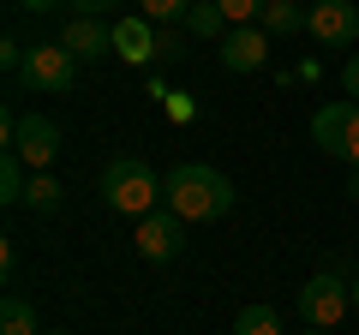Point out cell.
<instances>
[{
	"label": "cell",
	"instance_id": "obj_1",
	"mask_svg": "<svg viewBox=\"0 0 359 335\" xmlns=\"http://www.w3.org/2000/svg\"><path fill=\"white\" fill-rule=\"evenodd\" d=\"M162 210H174L180 221H222L233 210V186L210 162H180L162 180Z\"/></svg>",
	"mask_w": 359,
	"mask_h": 335
},
{
	"label": "cell",
	"instance_id": "obj_2",
	"mask_svg": "<svg viewBox=\"0 0 359 335\" xmlns=\"http://www.w3.org/2000/svg\"><path fill=\"white\" fill-rule=\"evenodd\" d=\"M96 192H102V204L114 210V216H156L162 210V180H156V168L144 162V156H114V162L102 168V180H96Z\"/></svg>",
	"mask_w": 359,
	"mask_h": 335
},
{
	"label": "cell",
	"instance_id": "obj_3",
	"mask_svg": "<svg viewBox=\"0 0 359 335\" xmlns=\"http://www.w3.org/2000/svg\"><path fill=\"white\" fill-rule=\"evenodd\" d=\"M0 138H6V150H13L30 174H48L54 156H60V126H54L48 114H18V108H6V114H0Z\"/></svg>",
	"mask_w": 359,
	"mask_h": 335
},
{
	"label": "cell",
	"instance_id": "obj_4",
	"mask_svg": "<svg viewBox=\"0 0 359 335\" xmlns=\"http://www.w3.org/2000/svg\"><path fill=\"white\" fill-rule=\"evenodd\" d=\"M18 84L36 96H72L78 90V54L66 48L60 36L54 42H36V48L25 54V66H18Z\"/></svg>",
	"mask_w": 359,
	"mask_h": 335
},
{
	"label": "cell",
	"instance_id": "obj_5",
	"mask_svg": "<svg viewBox=\"0 0 359 335\" xmlns=\"http://www.w3.org/2000/svg\"><path fill=\"white\" fill-rule=\"evenodd\" d=\"M347 311H353V287H347L335 270H318L306 287H299V317H306V329H335Z\"/></svg>",
	"mask_w": 359,
	"mask_h": 335
},
{
	"label": "cell",
	"instance_id": "obj_6",
	"mask_svg": "<svg viewBox=\"0 0 359 335\" xmlns=\"http://www.w3.org/2000/svg\"><path fill=\"white\" fill-rule=\"evenodd\" d=\"M132 245H138L144 264H174L180 245H186V221H180L174 210H156V216L132 221Z\"/></svg>",
	"mask_w": 359,
	"mask_h": 335
},
{
	"label": "cell",
	"instance_id": "obj_7",
	"mask_svg": "<svg viewBox=\"0 0 359 335\" xmlns=\"http://www.w3.org/2000/svg\"><path fill=\"white\" fill-rule=\"evenodd\" d=\"M306 36L323 48H347L359 42V6L353 0H311L306 6Z\"/></svg>",
	"mask_w": 359,
	"mask_h": 335
},
{
	"label": "cell",
	"instance_id": "obj_8",
	"mask_svg": "<svg viewBox=\"0 0 359 335\" xmlns=\"http://www.w3.org/2000/svg\"><path fill=\"white\" fill-rule=\"evenodd\" d=\"M264 60H269V30L264 25H233L222 36V66L228 72H264Z\"/></svg>",
	"mask_w": 359,
	"mask_h": 335
},
{
	"label": "cell",
	"instance_id": "obj_9",
	"mask_svg": "<svg viewBox=\"0 0 359 335\" xmlns=\"http://www.w3.org/2000/svg\"><path fill=\"white\" fill-rule=\"evenodd\" d=\"M156 42H162V25H150L144 13H126L114 25V54L126 66H156Z\"/></svg>",
	"mask_w": 359,
	"mask_h": 335
},
{
	"label": "cell",
	"instance_id": "obj_10",
	"mask_svg": "<svg viewBox=\"0 0 359 335\" xmlns=\"http://www.w3.org/2000/svg\"><path fill=\"white\" fill-rule=\"evenodd\" d=\"M60 42L78 54V60H108V54H114V30H108L102 18H66Z\"/></svg>",
	"mask_w": 359,
	"mask_h": 335
},
{
	"label": "cell",
	"instance_id": "obj_11",
	"mask_svg": "<svg viewBox=\"0 0 359 335\" xmlns=\"http://www.w3.org/2000/svg\"><path fill=\"white\" fill-rule=\"evenodd\" d=\"M347 120H353V96H347V102H330V108H318V114H311V138H318V150L335 156V162H341V132H347Z\"/></svg>",
	"mask_w": 359,
	"mask_h": 335
},
{
	"label": "cell",
	"instance_id": "obj_12",
	"mask_svg": "<svg viewBox=\"0 0 359 335\" xmlns=\"http://www.w3.org/2000/svg\"><path fill=\"white\" fill-rule=\"evenodd\" d=\"M257 25H264L269 36H299V30H306V6H299V0H269Z\"/></svg>",
	"mask_w": 359,
	"mask_h": 335
},
{
	"label": "cell",
	"instance_id": "obj_13",
	"mask_svg": "<svg viewBox=\"0 0 359 335\" xmlns=\"http://www.w3.org/2000/svg\"><path fill=\"white\" fill-rule=\"evenodd\" d=\"M60 204H66V186L54 180V174H30V186H25V210H36V216H54Z\"/></svg>",
	"mask_w": 359,
	"mask_h": 335
},
{
	"label": "cell",
	"instance_id": "obj_14",
	"mask_svg": "<svg viewBox=\"0 0 359 335\" xmlns=\"http://www.w3.org/2000/svg\"><path fill=\"white\" fill-rule=\"evenodd\" d=\"M0 335H36V306H30L25 294L0 299Z\"/></svg>",
	"mask_w": 359,
	"mask_h": 335
},
{
	"label": "cell",
	"instance_id": "obj_15",
	"mask_svg": "<svg viewBox=\"0 0 359 335\" xmlns=\"http://www.w3.org/2000/svg\"><path fill=\"white\" fill-rule=\"evenodd\" d=\"M233 335H287L282 317H276V306H245L240 317H233Z\"/></svg>",
	"mask_w": 359,
	"mask_h": 335
},
{
	"label": "cell",
	"instance_id": "obj_16",
	"mask_svg": "<svg viewBox=\"0 0 359 335\" xmlns=\"http://www.w3.org/2000/svg\"><path fill=\"white\" fill-rule=\"evenodd\" d=\"M222 25H228V18H222V6H216V0H198L192 13H186V30H192V36H228Z\"/></svg>",
	"mask_w": 359,
	"mask_h": 335
},
{
	"label": "cell",
	"instance_id": "obj_17",
	"mask_svg": "<svg viewBox=\"0 0 359 335\" xmlns=\"http://www.w3.org/2000/svg\"><path fill=\"white\" fill-rule=\"evenodd\" d=\"M192 6H198V0H138V13L150 18V25H162V30H168V25H180Z\"/></svg>",
	"mask_w": 359,
	"mask_h": 335
},
{
	"label": "cell",
	"instance_id": "obj_18",
	"mask_svg": "<svg viewBox=\"0 0 359 335\" xmlns=\"http://www.w3.org/2000/svg\"><path fill=\"white\" fill-rule=\"evenodd\" d=\"M216 6H222V18H228V30H233V25H257L269 0H216Z\"/></svg>",
	"mask_w": 359,
	"mask_h": 335
},
{
	"label": "cell",
	"instance_id": "obj_19",
	"mask_svg": "<svg viewBox=\"0 0 359 335\" xmlns=\"http://www.w3.org/2000/svg\"><path fill=\"white\" fill-rule=\"evenodd\" d=\"M120 6H138V0H72V18H108Z\"/></svg>",
	"mask_w": 359,
	"mask_h": 335
},
{
	"label": "cell",
	"instance_id": "obj_20",
	"mask_svg": "<svg viewBox=\"0 0 359 335\" xmlns=\"http://www.w3.org/2000/svg\"><path fill=\"white\" fill-rule=\"evenodd\" d=\"M341 162H353V168H359V102H353V120H347V132H341Z\"/></svg>",
	"mask_w": 359,
	"mask_h": 335
},
{
	"label": "cell",
	"instance_id": "obj_21",
	"mask_svg": "<svg viewBox=\"0 0 359 335\" xmlns=\"http://www.w3.org/2000/svg\"><path fill=\"white\" fill-rule=\"evenodd\" d=\"M180 54H186V48H180V36H174V25H168V30H162V42H156V66H174Z\"/></svg>",
	"mask_w": 359,
	"mask_h": 335
},
{
	"label": "cell",
	"instance_id": "obj_22",
	"mask_svg": "<svg viewBox=\"0 0 359 335\" xmlns=\"http://www.w3.org/2000/svg\"><path fill=\"white\" fill-rule=\"evenodd\" d=\"M341 84H347V96H353V102H359V54H353V60L341 66Z\"/></svg>",
	"mask_w": 359,
	"mask_h": 335
},
{
	"label": "cell",
	"instance_id": "obj_23",
	"mask_svg": "<svg viewBox=\"0 0 359 335\" xmlns=\"http://www.w3.org/2000/svg\"><path fill=\"white\" fill-rule=\"evenodd\" d=\"M18 6H25V13H54L60 0H18Z\"/></svg>",
	"mask_w": 359,
	"mask_h": 335
},
{
	"label": "cell",
	"instance_id": "obj_24",
	"mask_svg": "<svg viewBox=\"0 0 359 335\" xmlns=\"http://www.w3.org/2000/svg\"><path fill=\"white\" fill-rule=\"evenodd\" d=\"M347 198H353V204H359V168H353V180H347Z\"/></svg>",
	"mask_w": 359,
	"mask_h": 335
},
{
	"label": "cell",
	"instance_id": "obj_25",
	"mask_svg": "<svg viewBox=\"0 0 359 335\" xmlns=\"http://www.w3.org/2000/svg\"><path fill=\"white\" fill-rule=\"evenodd\" d=\"M347 287H353V311H359V275H353V282H347Z\"/></svg>",
	"mask_w": 359,
	"mask_h": 335
},
{
	"label": "cell",
	"instance_id": "obj_26",
	"mask_svg": "<svg viewBox=\"0 0 359 335\" xmlns=\"http://www.w3.org/2000/svg\"><path fill=\"white\" fill-rule=\"evenodd\" d=\"M306 335H330V329H306Z\"/></svg>",
	"mask_w": 359,
	"mask_h": 335
},
{
	"label": "cell",
	"instance_id": "obj_27",
	"mask_svg": "<svg viewBox=\"0 0 359 335\" xmlns=\"http://www.w3.org/2000/svg\"><path fill=\"white\" fill-rule=\"evenodd\" d=\"M299 6H311V0H299Z\"/></svg>",
	"mask_w": 359,
	"mask_h": 335
},
{
	"label": "cell",
	"instance_id": "obj_28",
	"mask_svg": "<svg viewBox=\"0 0 359 335\" xmlns=\"http://www.w3.org/2000/svg\"><path fill=\"white\" fill-rule=\"evenodd\" d=\"M54 335H66V329H54Z\"/></svg>",
	"mask_w": 359,
	"mask_h": 335
}]
</instances>
